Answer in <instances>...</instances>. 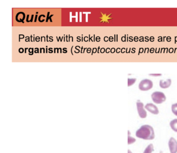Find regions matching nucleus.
<instances>
[{"instance_id":"f257e3e1","label":"nucleus","mask_w":177,"mask_h":153,"mask_svg":"<svg viewBox=\"0 0 177 153\" xmlns=\"http://www.w3.org/2000/svg\"><path fill=\"white\" fill-rule=\"evenodd\" d=\"M137 138L145 140H152L155 138L154 130L150 125H144L136 131Z\"/></svg>"},{"instance_id":"f03ea898","label":"nucleus","mask_w":177,"mask_h":153,"mask_svg":"<svg viewBox=\"0 0 177 153\" xmlns=\"http://www.w3.org/2000/svg\"><path fill=\"white\" fill-rule=\"evenodd\" d=\"M151 98L154 102L157 104H162L166 99L165 94L161 92H154L151 95Z\"/></svg>"},{"instance_id":"7ed1b4c3","label":"nucleus","mask_w":177,"mask_h":153,"mask_svg":"<svg viewBox=\"0 0 177 153\" xmlns=\"http://www.w3.org/2000/svg\"><path fill=\"white\" fill-rule=\"evenodd\" d=\"M153 82L149 79H144L139 84V89L141 91H148L153 87Z\"/></svg>"},{"instance_id":"20e7f679","label":"nucleus","mask_w":177,"mask_h":153,"mask_svg":"<svg viewBox=\"0 0 177 153\" xmlns=\"http://www.w3.org/2000/svg\"><path fill=\"white\" fill-rule=\"evenodd\" d=\"M137 111L140 117L141 118H145L147 116V113L144 108V105L142 102L138 101L137 102Z\"/></svg>"},{"instance_id":"39448f33","label":"nucleus","mask_w":177,"mask_h":153,"mask_svg":"<svg viewBox=\"0 0 177 153\" xmlns=\"http://www.w3.org/2000/svg\"><path fill=\"white\" fill-rule=\"evenodd\" d=\"M168 147L171 153H177V141L174 138H171L168 142Z\"/></svg>"},{"instance_id":"423d86ee","label":"nucleus","mask_w":177,"mask_h":153,"mask_svg":"<svg viewBox=\"0 0 177 153\" xmlns=\"http://www.w3.org/2000/svg\"><path fill=\"white\" fill-rule=\"evenodd\" d=\"M145 108L153 114L157 115L159 114V109L157 106L152 103H148L147 104L145 105Z\"/></svg>"},{"instance_id":"0eeeda50","label":"nucleus","mask_w":177,"mask_h":153,"mask_svg":"<svg viewBox=\"0 0 177 153\" xmlns=\"http://www.w3.org/2000/svg\"><path fill=\"white\" fill-rule=\"evenodd\" d=\"M171 84V80L168 79L166 80V81H164L163 80H161L159 81V86L163 89H166L169 87Z\"/></svg>"},{"instance_id":"6e6552de","label":"nucleus","mask_w":177,"mask_h":153,"mask_svg":"<svg viewBox=\"0 0 177 153\" xmlns=\"http://www.w3.org/2000/svg\"><path fill=\"white\" fill-rule=\"evenodd\" d=\"M170 126L173 131L177 132V119H175L171 121Z\"/></svg>"},{"instance_id":"1a4fd4ad","label":"nucleus","mask_w":177,"mask_h":153,"mask_svg":"<svg viewBox=\"0 0 177 153\" xmlns=\"http://www.w3.org/2000/svg\"><path fill=\"white\" fill-rule=\"evenodd\" d=\"M154 151V147L152 144H150L148 146L143 153H152Z\"/></svg>"},{"instance_id":"9d476101","label":"nucleus","mask_w":177,"mask_h":153,"mask_svg":"<svg viewBox=\"0 0 177 153\" xmlns=\"http://www.w3.org/2000/svg\"><path fill=\"white\" fill-rule=\"evenodd\" d=\"M130 132L128 131V145L132 144L136 141V140L134 138L130 136Z\"/></svg>"},{"instance_id":"9b49d317","label":"nucleus","mask_w":177,"mask_h":153,"mask_svg":"<svg viewBox=\"0 0 177 153\" xmlns=\"http://www.w3.org/2000/svg\"><path fill=\"white\" fill-rule=\"evenodd\" d=\"M171 111L175 116H177V103H175L172 105L171 106Z\"/></svg>"},{"instance_id":"f8f14e48","label":"nucleus","mask_w":177,"mask_h":153,"mask_svg":"<svg viewBox=\"0 0 177 153\" xmlns=\"http://www.w3.org/2000/svg\"><path fill=\"white\" fill-rule=\"evenodd\" d=\"M136 80H137L136 78H132V79L129 78L128 79V86L130 87V86H132V84L135 83Z\"/></svg>"},{"instance_id":"ddd939ff","label":"nucleus","mask_w":177,"mask_h":153,"mask_svg":"<svg viewBox=\"0 0 177 153\" xmlns=\"http://www.w3.org/2000/svg\"><path fill=\"white\" fill-rule=\"evenodd\" d=\"M150 76H162V74H150Z\"/></svg>"},{"instance_id":"4468645a","label":"nucleus","mask_w":177,"mask_h":153,"mask_svg":"<svg viewBox=\"0 0 177 153\" xmlns=\"http://www.w3.org/2000/svg\"><path fill=\"white\" fill-rule=\"evenodd\" d=\"M29 53H33V49L30 48V49H29Z\"/></svg>"},{"instance_id":"2eb2a0df","label":"nucleus","mask_w":177,"mask_h":153,"mask_svg":"<svg viewBox=\"0 0 177 153\" xmlns=\"http://www.w3.org/2000/svg\"><path fill=\"white\" fill-rule=\"evenodd\" d=\"M97 49H96V48H94L93 50H92V55L94 54V53H96L97 52Z\"/></svg>"},{"instance_id":"dca6fc26","label":"nucleus","mask_w":177,"mask_h":153,"mask_svg":"<svg viewBox=\"0 0 177 153\" xmlns=\"http://www.w3.org/2000/svg\"><path fill=\"white\" fill-rule=\"evenodd\" d=\"M19 53H22L24 52V50L22 49V48H20L19 50Z\"/></svg>"},{"instance_id":"f3484780","label":"nucleus","mask_w":177,"mask_h":153,"mask_svg":"<svg viewBox=\"0 0 177 153\" xmlns=\"http://www.w3.org/2000/svg\"><path fill=\"white\" fill-rule=\"evenodd\" d=\"M34 52H35V53H39V49H38V48H35Z\"/></svg>"},{"instance_id":"a211bd4d","label":"nucleus","mask_w":177,"mask_h":153,"mask_svg":"<svg viewBox=\"0 0 177 153\" xmlns=\"http://www.w3.org/2000/svg\"><path fill=\"white\" fill-rule=\"evenodd\" d=\"M19 41H20V39H23V38H24V35H22V34H21V35H19Z\"/></svg>"},{"instance_id":"6ab92c4d","label":"nucleus","mask_w":177,"mask_h":153,"mask_svg":"<svg viewBox=\"0 0 177 153\" xmlns=\"http://www.w3.org/2000/svg\"><path fill=\"white\" fill-rule=\"evenodd\" d=\"M108 40H109V38L108 37H105L104 38V40L105 42H107V41H108Z\"/></svg>"},{"instance_id":"aec40b11","label":"nucleus","mask_w":177,"mask_h":153,"mask_svg":"<svg viewBox=\"0 0 177 153\" xmlns=\"http://www.w3.org/2000/svg\"><path fill=\"white\" fill-rule=\"evenodd\" d=\"M84 41H85V42L89 41V39H88V37H85L84 38Z\"/></svg>"},{"instance_id":"412c9836","label":"nucleus","mask_w":177,"mask_h":153,"mask_svg":"<svg viewBox=\"0 0 177 153\" xmlns=\"http://www.w3.org/2000/svg\"><path fill=\"white\" fill-rule=\"evenodd\" d=\"M96 40V41H97V42H99L100 41V38L97 37Z\"/></svg>"},{"instance_id":"4be33fe9","label":"nucleus","mask_w":177,"mask_h":153,"mask_svg":"<svg viewBox=\"0 0 177 153\" xmlns=\"http://www.w3.org/2000/svg\"><path fill=\"white\" fill-rule=\"evenodd\" d=\"M104 51H105L104 48H102V49H101L100 52L101 53H104Z\"/></svg>"},{"instance_id":"5701e85b","label":"nucleus","mask_w":177,"mask_h":153,"mask_svg":"<svg viewBox=\"0 0 177 153\" xmlns=\"http://www.w3.org/2000/svg\"><path fill=\"white\" fill-rule=\"evenodd\" d=\"M109 40L110 41V42H112L113 41V38L112 37H110L109 38Z\"/></svg>"},{"instance_id":"b1692460","label":"nucleus","mask_w":177,"mask_h":153,"mask_svg":"<svg viewBox=\"0 0 177 153\" xmlns=\"http://www.w3.org/2000/svg\"><path fill=\"white\" fill-rule=\"evenodd\" d=\"M29 41H30V38H29V37H26V42H28Z\"/></svg>"},{"instance_id":"393cba45","label":"nucleus","mask_w":177,"mask_h":153,"mask_svg":"<svg viewBox=\"0 0 177 153\" xmlns=\"http://www.w3.org/2000/svg\"><path fill=\"white\" fill-rule=\"evenodd\" d=\"M111 52L112 53H113L115 51V49L114 48H112L111 50Z\"/></svg>"},{"instance_id":"a878e982","label":"nucleus","mask_w":177,"mask_h":153,"mask_svg":"<svg viewBox=\"0 0 177 153\" xmlns=\"http://www.w3.org/2000/svg\"><path fill=\"white\" fill-rule=\"evenodd\" d=\"M35 41H37V42H39L40 41V38L38 37H37L36 38V39H35Z\"/></svg>"},{"instance_id":"bb28decb","label":"nucleus","mask_w":177,"mask_h":153,"mask_svg":"<svg viewBox=\"0 0 177 153\" xmlns=\"http://www.w3.org/2000/svg\"><path fill=\"white\" fill-rule=\"evenodd\" d=\"M81 47L80 46H76V47H75V49H76V50H79V49H80Z\"/></svg>"},{"instance_id":"cd10ccee","label":"nucleus","mask_w":177,"mask_h":153,"mask_svg":"<svg viewBox=\"0 0 177 153\" xmlns=\"http://www.w3.org/2000/svg\"><path fill=\"white\" fill-rule=\"evenodd\" d=\"M110 49H109V48H108V49H107V50H106V52H107V53H109V52H110Z\"/></svg>"},{"instance_id":"c85d7f7f","label":"nucleus","mask_w":177,"mask_h":153,"mask_svg":"<svg viewBox=\"0 0 177 153\" xmlns=\"http://www.w3.org/2000/svg\"><path fill=\"white\" fill-rule=\"evenodd\" d=\"M125 48H123V49H122V50H121V52H122V53H124L125 52Z\"/></svg>"},{"instance_id":"c756f323","label":"nucleus","mask_w":177,"mask_h":153,"mask_svg":"<svg viewBox=\"0 0 177 153\" xmlns=\"http://www.w3.org/2000/svg\"><path fill=\"white\" fill-rule=\"evenodd\" d=\"M49 13H47V19H46V22H48V20H49Z\"/></svg>"},{"instance_id":"7c9ffc66","label":"nucleus","mask_w":177,"mask_h":153,"mask_svg":"<svg viewBox=\"0 0 177 153\" xmlns=\"http://www.w3.org/2000/svg\"><path fill=\"white\" fill-rule=\"evenodd\" d=\"M122 41H123V42L125 41V37H123L122 38Z\"/></svg>"},{"instance_id":"2f4dec72","label":"nucleus","mask_w":177,"mask_h":153,"mask_svg":"<svg viewBox=\"0 0 177 153\" xmlns=\"http://www.w3.org/2000/svg\"><path fill=\"white\" fill-rule=\"evenodd\" d=\"M53 16V15H50V16H49V19L50 20V22H52V17Z\"/></svg>"},{"instance_id":"473e14b6","label":"nucleus","mask_w":177,"mask_h":153,"mask_svg":"<svg viewBox=\"0 0 177 153\" xmlns=\"http://www.w3.org/2000/svg\"><path fill=\"white\" fill-rule=\"evenodd\" d=\"M120 48H118V49H117V50H116V52H117V53H119V52H120Z\"/></svg>"},{"instance_id":"72a5a7b5","label":"nucleus","mask_w":177,"mask_h":153,"mask_svg":"<svg viewBox=\"0 0 177 153\" xmlns=\"http://www.w3.org/2000/svg\"><path fill=\"white\" fill-rule=\"evenodd\" d=\"M49 41H50V42H53V37H49Z\"/></svg>"},{"instance_id":"f704fd0d","label":"nucleus","mask_w":177,"mask_h":153,"mask_svg":"<svg viewBox=\"0 0 177 153\" xmlns=\"http://www.w3.org/2000/svg\"><path fill=\"white\" fill-rule=\"evenodd\" d=\"M134 40H135V41H136V42H137V41H138V38L136 37L135 38Z\"/></svg>"},{"instance_id":"c9c22d12","label":"nucleus","mask_w":177,"mask_h":153,"mask_svg":"<svg viewBox=\"0 0 177 153\" xmlns=\"http://www.w3.org/2000/svg\"><path fill=\"white\" fill-rule=\"evenodd\" d=\"M91 50H91V49H90V48H88V49H87V52L90 53Z\"/></svg>"},{"instance_id":"e433bc0d","label":"nucleus","mask_w":177,"mask_h":153,"mask_svg":"<svg viewBox=\"0 0 177 153\" xmlns=\"http://www.w3.org/2000/svg\"><path fill=\"white\" fill-rule=\"evenodd\" d=\"M154 38L153 37H152L150 38L151 41H154Z\"/></svg>"},{"instance_id":"4c0bfd02","label":"nucleus","mask_w":177,"mask_h":153,"mask_svg":"<svg viewBox=\"0 0 177 153\" xmlns=\"http://www.w3.org/2000/svg\"><path fill=\"white\" fill-rule=\"evenodd\" d=\"M33 15H32V17H31V20H30V22H32L33 21Z\"/></svg>"},{"instance_id":"58836bf2","label":"nucleus","mask_w":177,"mask_h":153,"mask_svg":"<svg viewBox=\"0 0 177 153\" xmlns=\"http://www.w3.org/2000/svg\"><path fill=\"white\" fill-rule=\"evenodd\" d=\"M143 50H144V49L141 48L140 50V51H139V52L142 53Z\"/></svg>"},{"instance_id":"ea45409f","label":"nucleus","mask_w":177,"mask_h":153,"mask_svg":"<svg viewBox=\"0 0 177 153\" xmlns=\"http://www.w3.org/2000/svg\"><path fill=\"white\" fill-rule=\"evenodd\" d=\"M49 53H53V50H49Z\"/></svg>"},{"instance_id":"a19ab883","label":"nucleus","mask_w":177,"mask_h":153,"mask_svg":"<svg viewBox=\"0 0 177 153\" xmlns=\"http://www.w3.org/2000/svg\"><path fill=\"white\" fill-rule=\"evenodd\" d=\"M154 50V49H153V48H152V49H151V50H150L151 53H152L153 52Z\"/></svg>"},{"instance_id":"79ce46f5","label":"nucleus","mask_w":177,"mask_h":153,"mask_svg":"<svg viewBox=\"0 0 177 153\" xmlns=\"http://www.w3.org/2000/svg\"><path fill=\"white\" fill-rule=\"evenodd\" d=\"M73 46H72V47H71V53H72V55H73V52H72V49H73Z\"/></svg>"},{"instance_id":"37998d69","label":"nucleus","mask_w":177,"mask_h":153,"mask_svg":"<svg viewBox=\"0 0 177 153\" xmlns=\"http://www.w3.org/2000/svg\"><path fill=\"white\" fill-rule=\"evenodd\" d=\"M29 17V15L27 16V22H29V20H28Z\"/></svg>"},{"instance_id":"c03bdc74","label":"nucleus","mask_w":177,"mask_h":153,"mask_svg":"<svg viewBox=\"0 0 177 153\" xmlns=\"http://www.w3.org/2000/svg\"><path fill=\"white\" fill-rule=\"evenodd\" d=\"M82 49V50H81V53H83V50H84L83 47H82V49Z\"/></svg>"},{"instance_id":"a18cd8bd","label":"nucleus","mask_w":177,"mask_h":153,"mask_svg":"<svg viewBox=\"0 0 177 153\" xmlns=\"http://www.w3.org/2000/svg\"><path fill=\"white\" fill-rule=\"evenodd\" d=\"M37 15H36V16H35V21H34V22H37Z\"/></svg>"},{"instance_id":"49530a36","label":"nucleus","mask_w":177,"mask_h":153,"mask_svg":"<svg viewBox=\"0 0 177 153\" xmlns=\"http://www.w3.org/2000/svg\"><path fill=\"white\" fill-rule=\"evenodd\" d=\"M68 35H66V36H65V38H66V40H67V41H68Z\"/></svg>"},{"instance_id":"de8ad7c7","label":"nucleus","mask_w":177,"mask_h":153,"mask_svg":"<svg viewBox=\"0 0 177 153\" xmlns=\"http://www.w3.org/2000/svg\"><path fill=\"white\" fill-rule=\"evenodd\" d=\"M59 50H60V53H62V50H61V48H59Z\"/></svg>"},{"instance_id":"09e8293b","label":"nucleus","mask_w":177,"mask_h":153,"mask_svg":"<svg viewBox=\"0 0 177 153\" xmlns=\"http://www.w3.org/2000/svg\"><path fill=\"white\" fill-rule=\"evenodd\" d=\"M94 41H95V34L94 35Z\"/></svg>"},{"instance_id":"8fccbe9b","label":"nucleus","mask_w":177,"mask_h":153,"mask_svg":"<svg viewBox=\"0 0 177 153\" xmlns=\"http://www.w3.org/2000/svg\"><path fill=\"white\" fill-rule=\"evenodd\" d=\"M28 48H26L25 49V53H26V52H27V50H28Z\"/></svg>"},{"instance_id":"3c124183","label":"nucleus","mask_w":177,"mask_h":153,"mask_svg":"<svg viewBox=\"0 0 177 153\" xmlns=\"http://www.w3.org/2000/svg\"><path fill=\"white\" fill-rule=\"evenodd\" d=\"M99 49H100V46H99L98 47V53H99Z\"/></svg>"},{"instance_id":"603ef678","label":"nucleus","mask_w":177,"mask_h":153,"mask_svg":"<svg viewBox=\"0 0 177 153\" xmlns=\"http://www.w3.org/2000/svg\"><path fill=\"white\" fill-rule=\"evenodd\" d=\"M57 53H59V49H58V48H57Z\"/></svg>"},{"instance_id":"864d4df0","label":"nucleus","mask_w":177,"mask_h":153,"mask_svg":"<svg viewBox=\"0 0 177 153\" xmlns=\"http://www.w3.org/2000/svg\"><path fill=\"white\" fill-rule=\"evenodd\" d=\"M43 50V48H41L40 49V53H42V50Z\"/></svg>"},{"instance_id":"5fc2aeb1","label":"nucleus","mask_w":177,"mask_h":153,"mask_svg":"<svg viewBox=\"0 0 177 153\" xmlns=\"http://www.w3.org/2000/svg\"><path fill=\"white\" fill-rule=\"evenodd\" d=\"M56 50H57V48H55V49H54V53H56Z\"/></svg>"},{"instance_id":"6e6d98bb","label":"nucleus","mask_w":177,"mask_h":153,"mask_svg":"<svg viewBox=\"0 0 177 153\" xmlns=\"http://www.w3.org/2000/svg\"><path fill=\"white\" fill-rule=\"evenodd\" d=\"M128 153H132V152L130 151V150H128Z\"/></svg>"},{"instance_id":"4d7b16f0","label":"nucleus","mask_w":177,"mask_h":153,"mask_svg":"<svg viewBox=\"0 0 177 153\" xmlns=\"http://www.w3.org/2000/svg\"><path fill=\"white\" fill-rule=\"evenodd\" d=\"M43 50L44 53H45V49H44V48H43Z\"/></svg>"},{"instance_id":"13d9d810","label":"nucleus","mask_w":177,"mask_h":153,"mask_svg":"<svg viewBox=\"0 0 177 153\" xmlns=\"http://www.w3.org/2000/svg\"><path fill=\"white\" fill-rule=\"evenodd\" d=\"M86 49H86V48H85V49H84L83 53H84V52H85V50Z\"/></svg>"},{"instance_id":"bf43d9fd","label":"nucleus","mask_w":177,"mask_h":153,"mask_svg":"<svg viewBox=\"0 0 177 153\" xmlns=\"http://www.w3.org/2000/svg\"><path fill=\"white\" fill-rule=\"evenodd\" d=\"M29 55H33V53H29Z\"/></svg>"},{"instance_id":"052dcab7","label":"nucleus","mask_w":177,"mask_h":153,"mask_svg":"<svg viewBox=\"0 0 177 153\" xmlns=\"http://www.w3.org/2000/svg\"><path fill=\"white\" fill-rule=\"evenodd\" d=\"M57 38V41H58H58H59V39H58V37H56Z\"/></svg>"},{"instance_id":"680f3d73","label":"nucleus","mask_w":177,"mask_h":153,"mask_svg":"<svg viewBox=\"0 0 177 153\" xmlns=\"http://www.w3.org/2000/svg\"><path fill=\"white\" fill-rule=\"evenodd\" d=\"M47 53V48H46V53Z\"/></svg>"},{"instance_id":"e2e57ef3","label":"nucleus","mask_w":177,"mask_h":153,"mask_svg":"<svg viewBox=\"0 0 177 153\" xmlns=\"http://www.w3.org/2000/svg\"><path fill=\"white\" fill-rule=\"evenodd\" d=\"M49 50H53V49H52V48H49Z\"/></svg>"}]
</instances>
